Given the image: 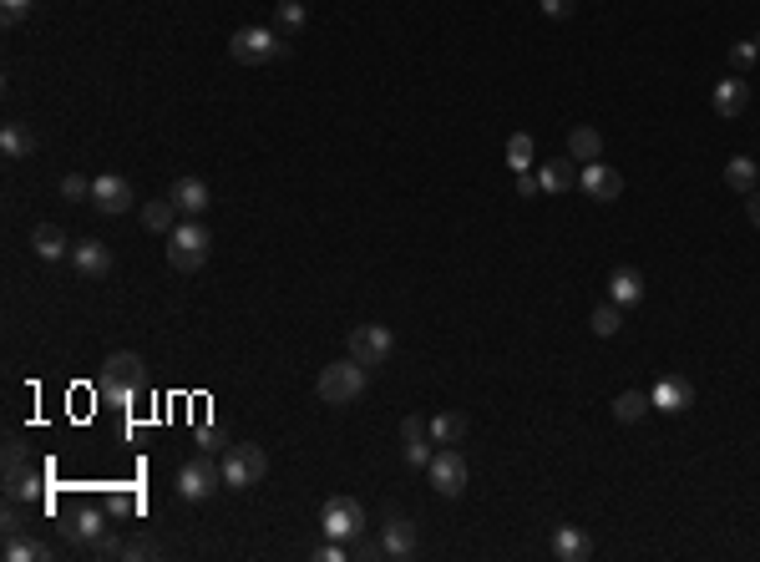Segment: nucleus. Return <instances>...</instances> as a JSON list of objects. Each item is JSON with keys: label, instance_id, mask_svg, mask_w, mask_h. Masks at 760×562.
<instances>
[{"label": "nucleus", "instance_id": "nucleus-1", "mask_svg": "<svg viewBox=\"0 0 760 562\" xmlns=\"http://www.w3.org/2000/svg\"><path fill=\"white\" fill-rule=\"evenodd\" d=\"M97 390L112 400V406H132V400L147 390V365H142V355H132V350L107 355V365H102V375H97Z\"/></svg>", "mask_w": 760, "mask_h": 562}, {"label": "nucleus", "instance_id": "nucleus-2", "mask_svg": "<svg viewBox=\"0 0 760 562\" xmlns=\"http://www.w3.org/2000/svg\"><path fill=\"white\" fill-rule=\"evenodd\" d=\"M264 476H269V456H264V446L239 441V446H228V451H223V487L249 492V487H259Z\"/></svg>", "mask_w": 760, "mask_h": 562}, {"label": "nucleus", "instance_id": "nucleus-3", "mask_svg": "<svg viewBox=\"0 0 760 562\" xmlns=\"http://www.w3.org/2000/svg\"><path fill=\"white\" fill-rule=\"evenodd\" d=\"M168 238H173V244H168V264H173L178 274H198V269L208 264V244H213V233H208L198 218L178 223Z\"/></svg>", "mask_w": 760, "mask_h": 562}, {"label": "nucleus", "instance_id": "nucleus-4", "mask_svg": "<svg viewBox=\"0 0 760 562\" xmlns=\"http://www.w3.org/2000/svg\"><path fill=\"white\" fill-rule=\"evenodd\" d=\"M365 390V365L350 355V360H335V365H325L320 370V380H315V395L325 400V406H350V400Z\"/></svg>", "mask_w": 760, "mask_h": 562}, {"label": "nucleus", "instance_id": "nucleus-5", "mask_svg": "<svg viewBox=\"0 0 760 562\" xmlns=\"http://www.w3.org/2000/svg\"><path fill=\"white\" fill-rule=\"evenodd\" d=\"M218 487H223V461L193 456V461L178 466V497H183V502H208Z\"/></svg>", "mask_w": 760, "mask_h": 562}, {"label": "nucleus", "instance_id": "nucleus-6", "mask_svg": "<svg viewBox=\"0 0 760 562\" xmlns=\"http://www.w3.org/2000/svg\"><path fill=\"white\" fill-rule=\"evenodd\" d=\"M228 56H234L239 66H264V61L284 56V41L269 26H239L234 41H228Z\"/></svg>", "mask_w": 760, "mask_h": 562}, {"label": "nucleus", "instance_id": "nucleus-7", "mask_svg": "<svg viewBox=\"0 0 760 562\" xmlns=\"http://www.w3.org/2000/svg\"><path fill=\"white\" fill-rule=\"evenodd\" d=\"M426 476H431V487H436L441 497H462V492H467V476H472V466H467V456L456 451V446H441V451H431Z\"/></svg>", "mask_w": 760, "mask_h": 562}, {"label": "nucleus", "instance_id": "nucleus-8", "mask_svg": "<svg viewBox=\"0 0 760 562\" xmlns=\"http://www.w3.org/2000/svg\"><path fill=\"white\" fill-rule=\"evenodd\" d=\"M320 532L335 537V542H355L365 532V507L355 497H330L325 512H320Z\"/></svg>", "mask_w": 760, "mask_h": 562}, {"label": "nucleus", "instance_id": "nucleus-9", "mask_svg": "<svg viewBox=\"0 0 760 562\" xmlns=\"http://www.w3.org/2000/svg\"><path fill=\"white\" fill-rule=\"evenodd\" d=\"M391 350H396V335H391L386 325H355V330H350V355H355L365 370L386 365Z\"/></svg>", "mask_w": 760, "mask_h": 562}, {"label": "nucleus", "instance_id": "nucleus-10", "mask_svg": "<svg viewBox=\"0 0 760 562\" xmlns=\"http://www.w3.org/2000/svg\"><path fill=\"white\" fill-rule=\"evenodd\" d=\"M71 269L87 284H97V279L112 274V249L102 244V238H82V244H71Z\"/></svg>", "mask_w": 760, "mask_h": 562}, {"label": "nucleus", "instance_id": "nucleus-11", "mask_svg": "<svg viewBox=\"0 0 760 562\" xmlns=\"http://www.w3.org/2000/svg\"><path fill=\"white\" fill-rule=\"evenodd\" d=\"M578 188H583L593 203H619V193H624V173H614L608 163H583Z\"/></svg>", "mask_w": 760, "mask_h": 562}, {"label": "nucleus", "instance_id": "nucleus-12", "mask_svg": "<svg viewBox=\"0 0 760 562\" xmlns=\"http://www.w3.org/2000/svg\"><path fill=\"white\" fill-rule=\"evenodd\" d=\"M92 203H97V213H127L132 203H137V193H132V183L127 178H117V173H102V178H92Z\"/></svg>", "mask_w": 760, "mask_h": 562}, {"label": "nucleus", "instance_id": "nucleus-13", "mask_svg": "<svg viewBox=\"0 0 760 562\" xmlns=\"http://www.w3.org/2000/svg\"><path fill=\"white\" fill-rule=\"evenodd\" d=\"M649 406H654V411H669V416L690 411V406H695V385L684 380V375H664V380L649 390Z\"/></svg>", "mask_w": 760, "mask_h": 562}, {"label": "nucleus", "instance_id": "nucleus-14", "mask_svg": "<svg viewBox=\"0 0 760 562\" xmlns=\"http://www.w3.org/2000/svg\"><path fill=\"white\" fill-rule=\"evenodd\" d=\"M431 426L421 421V416H406L401 421V456H406V466H426L431 461Z\"/></svg>", "mask_w": 760, "mask_h": 562}, {"label": "nucleus", "instance_id": "nucleus-15", "mask_svg": "<svg viewBox=\"0 0 760 562\" xmlns=\"http://www.w3.org/2000/svg\"><path fill=\"white\" fill-rule=\"evenodd\" d=\"M61 532H66V542H71V547H82V552H87V547L107 532V512H102V507H82V512L71 517V527H61Z\"/></svg>", "mask_w": 760, "mask_h": 562}, {"label": "nucleus", "instance_id": "nucleus-16", "mask_svg": "<svg viewBox=\"0 0 760 562\" xmlns=\"http://www.w3.org/2000/svg\"><path fill=\"white\" fill-rule=\"evenodd\" d=\"M715 112L720 117H740L745 107H750V82H745V76H725V82H715Z\"/></svg>", "mask_w": 760, "mask_h": 562}, {"label": "nucleus", "instance_id": "nucleus-17", "mask_svg": "<svg viewBox=\"0 0 760 562\" xmlns=\"http://www.w3.org/2000/svg\"><path fill=\"white\" fill-rule=\"evenodd\" d=\"M380 547H386V557L406 562V557L416 552V522H411V517H391L386 532H380Z\"/></svg>", "mask_w": 760, "mask_h": 562}, {"label": "nucleus", "instance_id": "nucleus-18", "mask_svg": "<svg viewBox=\"0 0 760 562\" xmlns=\"http://www.w3.org/2000/svg\"><path fill=\"white\" fill-rule=\"evenodd\" d=\"M41 481H46V466H21L16 476H6V502H36L46 487H41Z\"/></svg>", "mask_w": 760, "mask_h": 562}, {"label": "nucleus", "instance_id": "nucleus-19", "mask_svg": "<svg viewBox=\"0 0 760 562\" xmlns=\"http://www.w3.org/2000/svg\"><path fill=\"white\" fill-rule=\"evenodd\" d=\"M553 557H558V562H588V557H593L588 532H578V527H553Z\"/></svg>", "mask_w": 760, "mask_h": 562}, {"label": "nucleus", "instance_id": "nucleus-20", "mask_svg": "<svg viewBox=\"0 0 760 562\" xmlns=\"http://www.w3.org/2000/svg\"><path fill=\"white\" fill-rule=\"evenodd\" d=\"M168 198L178 203V213L198 218V213L208 208V183H203V178H178V183L168 188Z\"/></svg>", "mask_w": 760, "mask_h": 562}, {"label": "nucleus", "instance_id": "nucleus-21", "mask_svg": "<svg viewBox=\"0 0 760 562\" xmlns=\"http://www.w3.org/2000/svg\"><path fill=\"white\" fill-rule=\"evenodd\" d=\"M426 426H431V441H436V446H456V441L472 431L467 411H441V416H431Z\"/></svg>", "mask_w": 760, "mask_h": 562}, {"label": "nucleus", "instance_id": "nucleus-22", "mask_svg": "<svg viewBox=\"0 0 760 562\" xmlns=\"http://www.w3.org/2000/svg\"><path fill=\"white\" fill-rule=\"evenodd\" d=\"M608 299H614L619 309H624V304H639V299H644V274H639V269H614V274H608Z\"/></svg>", "mask_w": 760, "mask_h": 562}, {"label": "nucleus", "instance_id": "nucleus-23", "mask_svg": "<svg viewBox=\"0 0 760 562\" xmlns=\"http://www.w3.org/2000/svg\"><path fill=\"white\" fill-rule=\"evenodd\" d=\"M568 157L573 163H598L603 157V132L598 127H573L568 132Z\"/></svg>", "mask_w": 760, "mask_h": 562}, {"label": "nucleus", "instance_id": "nucleus-24", "mask_svg": "<svg viewBox=\"0 0 760 562\" xmlns=\"http://www.w3.org/2000/svg\"><path fill=\"white\" fill-rule=\"evenodd\" d=\"M142 228H147V233H173V228H178V203H173V198L142 203Z\"/></svg>", "mask_w": 760, "mask_h": 562}, {"label": "nucleus", "instance_id": "nucleus-25", "mask_svg": "<svg viewBox=\"0 0 760 562\" xmlns=\"http://www.w3.org/2000/svg\"><path fill=\"white\" fill-rule=\"evenodd\" d=\"M0 557L6 562H46V557H56L46 542H36V537H26V532H16V537H6V547H0Z\"/></svg>", "mask_w": 760, "mask_h": 562}, {"label": "nucleus", "instance_id": "nucleus-26", "mask_svg": "<svg viewBox=\"0 0 760 562\" xmlns=\"http://www.w3.org/2000/svg\"><path fill=\"white\" fill-rule=\"evenodd\" d=\"M31 249H36L41 259H66V254H71V244H66V233H61L56 223H41V228L31 233Z\"/></svg>", "mask_w": 760, "mask_h": 562}, {"label": "nucleus", "instance_id": "nucleus-27", "mask_svg": "<svg viewBox=\"0 0 760 562\" xmlns=\"http://www.w3.org/2000/svg\"><path fill=\"white\" fill-rule=\"evenodd\" d=\"M0 152L6 157H31L36 152V132L26 122H6V132H0Z\"/></svg>", "mask_w": 760, "mask_h": 562}, {"label": "nucleus", "instance_id": "nucleus-28", "mask_svg": "<svg viewBox=\"0 0 760 562\" xmlns=\"http://www.w3.org/2000/svg\"><path fill=\"white\" fill-rule=\"evenodd\" d=\"M654 406H649V390H624L619 400H614V421H624V426H634V421H644Z\"/></svg>", "mask_w": 760, "mask_h": 562}, {"label": "nucleus", "instance_id": "nucleus-29", "mask_svg": "<svg viewBox=\"0 0 760 562\" xmlns=\"http://www.w3.org/2000/svg\"><path fill=\"white\" fill-rule=\"evenodd\" d=\"M538 183H543V193H568V188H578V168L573 163H543Z\"/></svg>", "mask_w": 760, "mask_h": 562}, {"label": "nucleus", "instance_id": "nucleus-30", "mask_svg": "<svg viewBox=\"0 0 760 562\" xmlns=\"http://www.w3.org/2000/svg\"><path fill=\"white\" fill-rule=\"evenodd\" d=\"M304 21H310V16H304V0H279V6H274V26H279V36H299V31H304Z\"/></svg>", "mask_w": 760, "mask_h": 562}, {"label": "nucleus", "instance_id": "nucleus-31", "mask_svg": "<svg viewBox=\"0 0 760 562\" xmlns=\"http://www.w3.org/2000/svg\"><path fill=\"white\" fill-rule=\"evenodd\" d=\"M725 188L755 193V163H750V157H730V163H725Z\"/></svg>", "mask_w": 760, "mask_h": 562}, {"label": "nucleus", "instance_id": "nucleus-32", "mask_svg": "<svg viewBox=\"0 0 760 562\" xmlns=\"http://www.w3.org/2000/svg\"><path fill=\"white\" fill-rule=\"evenodd\" d=\"M507 168H512V173H532V137H527V132H512V137H507Z\"/></svg>", "mask_w": 760, "mask_h": 562}, {"label": "nucleus", "instance_id": "nucleus-33", "mask_svg": "<svg viewBox=\"0 0 760 562\" xmlns=\"http://www.w3.org/2000/svg\"><path fill=\"white\" fill-rule=\"evenodd\" d=\"M619 330H624L619 304H598V309H593V335H603V340H608V335H619Z\"/></svg>", "mask_w": 760, "mask_h": 562}, {"label": "nucleus", "instance_id": "nucleus-34", "mask_svg": "<svg viewBox=\"0 0 760 562\" xmlns=\"http://www.w3.org/2000/svg\"><path fill=\"white\" fill-rule=\"evenodd\" d=\"M87 557H102V562H107V557H127V542H122V537L107 527V532H102V537L87 547Z\"/></svg>", "mask_w": 760, "mask_h": 562}, {"label": "nucleus", "instance_id": "nucleus-35", "mask_svg": "<svg viewBox=\"0 0 760 562\" xmlns=\"http://www.w3.org/2000/svg\"><path fill=\"white\" fill-rule=\"evenodd\" d=\"M755 61H760L755 41H735V46H730V66H735V76H745V71H750Z\"/></svg>", "mask_w": 760, "mask_h": 562}, {"label": "nucleus", "instance_id": "nucleus-36", "mask_svg": "<svg viewBox=\"0 0 760 562\" xmlns=\"http://www.w3.org/2000/svg\"><path fill=\"white\" fill-rule=\"evenodd\" d=\"M31 6H36V0H0V21H6V26H21V21L31 16Z\"/></svg>", "mask_w": 760, "mask_h": 562}, {"label": "nucleus", "instance_id": "nucleus-37", "mask_svg": "<svg viewBox=\"0 0 760 562\" xmlns=\"http://www.w3.org/2000/svg\"><path fill=\"white\" fill-rule=\"evenodd\" d=\"M26 466V441L21 436H6V476H16Z\"/></svg>", "mask_w": 760, "mask_h": 562}, {"label": "nucleus", "instance_id": "nucleus-38", "mask_svg": "<svg viewBox=\"0 0 760 562\" xmlns=\"http://www.w3.org/2000/svg\"><path fill=\"white\" fill-rule=\"evenodd\" d=\"M61 193H66L71 203H76V198H92V183H87L82 173H66V178H61Z\"/></svg>", "mask_w": 760, "mask_h": 562}, {"label": "nucleus", "instance_id": "nucleus-39", "mask_svg": "<svg viewBox=\"0 0 760 562\" xmlns=\"http://www.w3.org/2000/svg\"><path fill=\"white\" fill-rule=\"evenodd\" d=\"M163 547H158V537H152V532H142V537H132L127 542V557H158Z\"/></svg>", "mask_w": 760, "mask_h": 562}, {"label": "nucleus", "instance_id": "nucleus-40", "mask_svg": "<svg viewBox=\"0 0 760 562\" xmlns=\"http://www.w3.org/2000/svg\"><path fill=\"white\" fill-rule=\"evenodd\" d=\"M26 522H31V517L21 512V502H11V507H6V527H0V532H6V537H16V532H31Z\"/></svg>", "mask_w": 760, "mask_h": 562}, {"label": "nucleus", "instance_id": "nucleus-41", "mask_svg": "<svg viewBox=\"0 0 760 562\" xmlns=\"http://www.w3.org/2000/svg\"><path fill=\"white\" fill-rule=\"evenodd\" d=\"M350 557H365V562H370V557H386V547H380V542H360V537H355V542H350Z\"/></svg>", "mask_w": 760, "mask_h": 562}, {"label": "nucleus", "instance_id": "nucleus-42", "mask_svg": "<svg viewBox=\"0 0 760 562\" xmlns=\"http://www.w3.org/2000/svg\"><path fill=\"white\" fill-rule=\"evenodd\" d=\"M573 6H578V0H543V16L563 21V16H573Z\"/></svg>", "mask_w": 760, "mask_h": 562}, {"label": "nucleus", "instance_id": "nucleus-43", "mask_svg": "<svg viewBox=\"0 0 760 562\" xmlns=\"http://www.w3.org/2000/svg\"><path fill=\"white\" fill-rule=\"evenodd\" d=\"M543 193V183L532 178V173H517V198H538Z\"/></svg>", "mask_w": 760, "mask_h": 562}, {"label": "nucleus", "instance_id": "nucleus-44", "mask_svg": "<svg viewBox=\"0 0 760 562\" xmlns=\"http://www.w3.org/2000/svg\"><path fill=\"white\" fill-rule=\"evenodd\" d=\"M745 218L760 228V193H745Z\"/></svg>", "mask_w": 760, "mask_h": 562}, {"label": "nucleus", "instance_id": "nucleus-45", "mask_svg": "<svg viewBox=\"0 0 760 562\" xmlns=\"http://www.w3.org/2000/svg\"><path fill=\"white\" fill-rule=\"evenodd\" d=\"M755 51H760V41H755Z\"/></svg>", "mask_w": 760, "mask_h": 562}]
</instances>
